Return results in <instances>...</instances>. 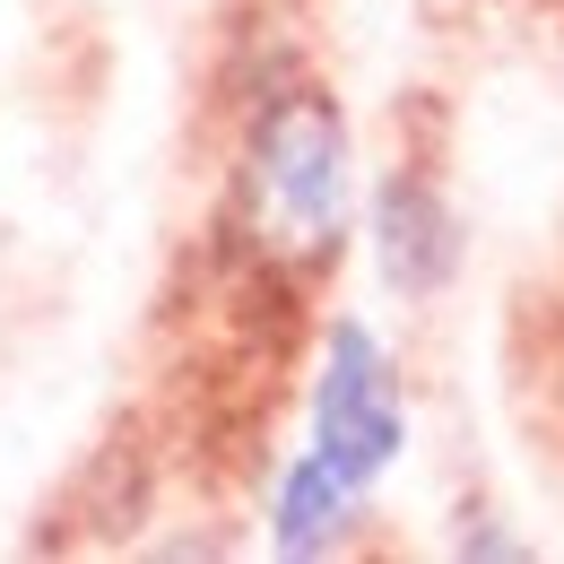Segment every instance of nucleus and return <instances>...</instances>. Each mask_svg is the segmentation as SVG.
Returning <instances> with one entry per match:
<instances>
[{"label":"nucleus","mask_w":564,"mask_h":564,"mask_svg":"<svg viewBox=\"0 0 564 564\" xmlns=\"http://www.w3.org/2000/svg\"><path fill=\"white\" fill-rule=\"evenodd\" d=\"M252 235L286 261H322L339 217H348V140L322 96H286L252 131V174H243Z\"/></svg>","instance_id":"obj_1"},{"label":"nucleus","mask_w":564,"mask_h":564,"mask_svg":"<svg viewBox=\"0 0 564 564\" xmlns=\"http://www.w3.org/2000/svg\"><path fill=\"white\" fill-rule=\"evenodd\" d=\"M313 452L365 487L391 452H400V391H391V365L365 330H339L330 339V365H322V400H313Z\"/></svg>","instance_id":"obj_2"},{"label":"nucleus","mask_w":564,"mask_h":564,"mask_svg":"<svg viewBox=\"0 0 564 564\" xmlns=\"http://www.w3.org/2000/svg\"><path fill=\"white\" fill-rule=\"evenodd\" d=\"M373 235H382V279L391 286H409V295L443 286V270H452V217H443V200L425 183L400 174L382 192V209H373Z\"/></svg>","instance_id":"obj_3"},{"label":"nucleus","mask_w":564,"mask_h":564,"mask_svg":"<svg viewBox=\"0 0 564 564\" xmlns=\"http://www.w3.org/2000/svg\"><path fill=\"white\" fill-rule=\"evenodd\" d=\"M348 495H356V487L330 469V460H322V452H313V460L286 478V495H279V547H286V556L330 547V539L348 530Z\"/></svg>","instance_id":"obj_4"}]
</instances>
